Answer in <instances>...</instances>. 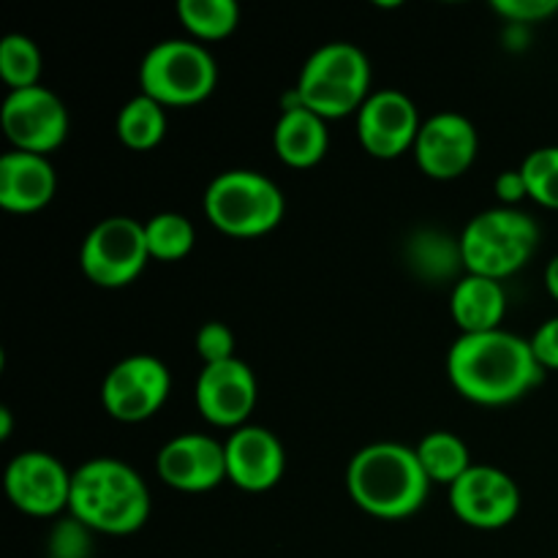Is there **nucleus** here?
<instances>
[{
    "instance_id": "4468645a",
    "label": "nucleus",
    "mask_w": 558,
    "mask_h": 558,
    "mask_svg": "<svg viewBox=\"0 0 558 558\" xmlns=\"http://www.w3.org/2000/svg\"><path fill=\"white\" fill-rule=\"evenodd\" d=\"M259 398L254 371L240 357L205 365L196 376L194 401L202 417L218 428H243Z\"/></svg>"
},
{
    "instance_id": "6e6552de",
    "label": "nucleus",
    "mask_w": 558,
    "mask_h": 558,
    "mask_svg": "<svg viewBox=\"0 0 558 558\" xmlns=\"http://www.w3.org/2000/svg\"><path fill=\"white\" fill-rule=\"evenodd\" d=\"M150 262L145 221L131 216H109L85 234L80 267L87 281L101 289H123L140 278Z\"/></svg>"
},
{
    "instance_id": "7ed1b4c3",
    "label": "nucleus",
    "mask_w": 558,
    "mask_h": 558,
    "mask_svg": "<svg viewBox=\"0 0 558 558\" xmlns=\"http://www.w3.org/2000/svg\"><path fill=\"white\" fill-rule=\"evenodd\" d=\"M69 515L96 534L125 537L150 518V490L142 474L120 458H93L74 469Z\"/></svg>"
},
{
    "instance_id": "7c9ffc66",
    "label": "nucleus",
    "mask_w": 558,
    "mask_h": 558,
    "mask_svg": "<svg viewBox=\"0 0 558 558\" xmlns=\"http://www.w3.org/2000/svg\"><path fill=\"white\" fill-rule=\"evenodd\" d=\"M534 349V357L543 365V371H558V316L543 322L529 338Z\"/></svg>"
},
{
    "instance_id": "39448f33",
    "label": "nucleus",
    "mask_w": 558,
    "mask_h": 558,
    "mask_svg": "<svg viewBox=\"0 0 558 558\" xmlns=\"http://www.w3.org/2000/svg\"><path fill=\"white\" fill-rule=\"evenodd\" d=\"M205 216L229 238H262L283 221L287 196L276 180L254 169H227L205 191Z\"/></svg>"
},
{
    "instance_id": "dca6fc26",
    "label": "nucleus",
    "mask_w": 558,
    "mask_h": 558,
    "mask_svg": "<svg viewBox=\"0 0 558 558\" xmlns=\"http://www.w3.org/2000/svg\"><path fill=\"white\" fill-rule=\"evenodd\" d=\"M480 153V134L469 118L458 112H439L423 120L414 158L434 180H456L466 172Z\"/></svg>"
},
{
    "instance_id": "9b49d317",
    "label": "nucleus",
    "mask_w": 558,
    "mask_h": 558,
    "mask_svg": "<svg viewBox=\"0 0 558 558\" xmlns=\"http://www.w3.org/2000/svg\"><path fill=\"white\" fill-rule=\"evenodd\" d=\"M74 472L44 450H25L5 466V496L20 512L33 518H54L69 512Z\"/></svg>"
},
{
    "instance_id": "6ab92c4d",
    "label": "nucleus",
    "mask_w": 558,
    "mask_h": 558,
    "mask_svg": "<svg viewBox=\"0 0 558 558\" xmlns=\"http://www.w3.org/2000/svg\"><path fill=\"white\" fill-rule=\"evenodd\" d=\"M272 147H276V156L287 167H316L327 156V150H330L327 120L305 109L292 93L289 101L283 104V112L278 118L276 129H272Z\"/></svg>"
},
{
    "instance_id": "1a4fd4ad",
    "label": "nucleus",
    "mask_w": 558,
    "mask_h": 558,
    "mask_svg": "<svg viewBox=\"0 0 558 558\" xmlns=\"http://www.w3.org/2000/svg\"><path fill=\"white\" fill-rule=\"evenodd\" d=\"M172 390V374L153 354H131L109 368L101 385V403L118 423L136 425L156 417Z\"/></svg>"
},
{
    "instance_id": "c85d7f7f",
    "label": "nucleus",
    "mask_w": 558,
    "mask_h": 558,
    "mask_svg": "<svg viewBox=\"0 0 558 558\" xmlns=\"http://www.w3.org/2000/svg\"><path fill=\"white\" fill-rule=\"evenodd\" d=\"M234 332L229 330V325L223 322H207V325L199 327L196 332V354L202 357L205 365H216V363H227V360H234Z\"/></svg>"
},
{
    "instance_id": "412c9836",
    "label": "nucleus",
    "mask_w": 558,
    "mask_h": 558,
    "mask_svg": "<svg viewBox=\"0 0 558 558\" xmlns=\"http://www.w3.org/2000/svg\"><path fill=\"white\" fill-rule=\"evenodd\" d=\"M450 314L463 336L499 330L507 316L505 283L466 272L450 292Z\"/></svg>"
},
{
    "instance_id": "2eb2a0df",
    "label": "nucleus",
    "mask_w": 558,
    "mask_h": 558,
    "mask_svg": "<svg viewBox=\"0 0 558 558\" xmlns=\"http://www.w3.org/2000/svg\"><path fill=\"white\" fill-rule=\"evenodd\" d=\"M156 469L169 488L205 494L227 480V450L207 434H180L161 447Z\"/></svg>"
},
{
    "instance_id": "72a5a7b5",
    "label": "nucleus",
    "mask_w": 558,
    "mask_h": 558,
    "mask_svg": "<svg viewBox=\"0 0 558 558\" xmlns=\"http://www.w3.org/2000/svg\"><path fill=\"white\" fill-rule=\"evenodd\" d=\"M11 439V409H0V441Z\"/></svg>"
},
{
    "instance_id": "5701e85b",
    "label": "nucleus",
    "mask_w": 558,
    "mask_h": 558,
    "mask_svg": "<svg viewBox=\"0 0 558 558\" xmlns=\"http://www.w3.org/2000/svg\"><path fill=\"white\" fill-rule=\"evenodd\" d=\"M167 134V107L153 101L145 93H136L118 112V136L129 150H153Z\"/></svg>"
},
{
    "instance_id": "bb28decb",
    "label": "nucleus",
    "mask_w": 558,
    "mask_h": 558,
    "mask_svg": "<svg viewBox=\"0 0 558 558\" xmlns=\"http://www.w3.org/2000/svg\"><path fill=\"white\" fill-rule=\"evenodd\" d=\"M521 172L526 180L529 199L558 210V145L537 147L529 153L521 163Z\"/></svg>"
},
{
    "instance_id": "2f4dec72",
    "label": "nucleus",
    "mask_w": 558,
    "mask_h": 558,
    "mask_svg": "<svg viewBox=\"0 0 558 558\" xmlns=\"http://www.w3.org/2000/svg\"><path fill=\"white\" fill-rule=\"evenodd\" d=\"M494 191H496V196L501 199V207H515L518 202L529 199V189H526V180H523L521 167L505 169V172L496 178Z\"/></svg>"
},
{
    "instance_id": "4be33fe9",
    "label": "nucleus",
    "mask_w": 558,
    "mask_h": 558,
    "mask_svg": "<svg viewBox=\"0 0 558 558\" xmlns=\"http://www.w3.org/2000/svg\"><path fill=\"white\" fill-rule=\"evenodd\" d=\"M414 450H417V458L430 483L447 485V488L474 466L466 441L452 430H430L420 439Z\"/></svg>"
},
{
    "instance_id": "c756f323",
    "label": "nucleus",
    "mask_w": 558,
    "mask_h": 558,
    "mask_svg": "<svg viewBox=\"0 0 558 558\" xmlns=\"http://www.w3.org/2000/svg\"><path fill=\"white\" fill-rule=\"evenodd\" d=\"M490 9L507 20V25H534L550 20L558 11V0H494Z\"/></svg>"
},
{
    "instance_id": "f8f14e48",
    "label": "nucleus",
    "mask_w": 558,
    "mask_h": 558,
    "mask_svg": "<svg viewBox=\"0 0 558 558\" xmlns=\"http://www.w3.org/2000/svg\"><path fill=\"white\" fill-rule=\"evenodd\" d=\"M447 490L458 521L480 532L510 526L523 505L515 480L496 466H472Z\"/></svg>"
},
{
    "instance_id": "0eeeda50",
    "label": "nucleus",
    "mask_w": 558,
    "mask_h": 558,
    "mask_svg": "<svg viewBox=\"0 0 558 558\" xmlns=\"http://www.w3.org/2000/svg\"><path fill=\"white\" fill-rule=\"evenodd\" d=\"M218 85V63L194 38H167L147 49L140 65V93L161 107H194Z\"/></svg>"
},
{
    "instance_id": "aec40b11",
    "label": "nucleus",
    "mask_w": 558,
    "mask_h": 558,
    "mask_svg": "<svg viewBox=\"0 0 558 558\" xmlns=\"http://www.w3.org/2000/svg\"><path fill=\"white\" fill-rule=\"evenodd\" d=\"M403 262L414 278L425 283H452L466 276L461 234H450L439 227H420L403 240Z\"/></svg>"
},
{
    "instance_id": "b1692460",
    "label": "nucleus",
    "mask_w": 558,
    "mask_h": 558,
    "mask_svg": "<svg viewBox=\"0 0 558 558\" xmlns=\"http://www.w3.org/2000/svg\"><path fill=\"white\" fill-rule=\"evenodd\" d=\"M178 16L194 41H221L240 25V5L234 0H180Z\"/></svg>"
},
{
    "instance_id": "20e7f679",
    "label": "nucleus",
    "mask_w": 558,
    "mask_h": 558,
    "mask_svg": "<svg viewBox=\"0 0 558 558\" xmlns=\"http://www.w3.org/2000/svg\"><path fill=\"white\" fill-rule=\"evenodd\" d=\"M371 60L357 44L330 41L308 54L294 85V98L325 120L357 114L371 96Z\"/></svg>"
},
{
    "instance_id": "ddd939ff",
    "label": "nucleus",
    "mask_w": 558,
    "mask_h": 558,
    "mask_svg": "<svg viewBox=\"0 0 558 558\" xmlns=\"http://www.w3.org/2000/svg\"><path fill=\"white\" fill-rule=\"evenodd\" d=\"M423 120L412 98L396 87L374 90L357 112L360 145L368 156L390 161L414 150Z\"/></svg>"
},
{
    "instance_id": "473e14b6",
    "label": "nucleus",
    "mask_w": 558,
    "mask_h": 558,
    "mask_svg": "<svg viewBox=\"0 0 558 558\" xmlns=\"http://www.w3.org/2000/svg\"><path fill=\"white\" fill-rule=\"evenodd\" d=\"M545 287H548L550 298L558 300V254L545 267Z\"/></svg>"
},
{
    "instance_id": "a211bd4d",
    "label": "nucleus",
    "mask_w": 558,
    "mask_h": 558,
    "mask_svg": "<svg viewBox=\"0 0 558 558\" xmlns=\"http://www.w3.org/2000/svg\"><path fill=\"white\" fill-rule=\"evenodd\" d=\"M58 174L47 156L11 150L0 158V207L9 213H38L52 202Z\"/></svg>"
},
{
    "instance_id": "f257e3e1",
    "label": "nucleus",
    "mask_w": 558,
    "mask_h": 558,
    "mask_svg": "<svg viewBox=\"0 0 558 558\" xmlns=\"http://www.w3.org/2000/svg\"><path fill=\"white\" fill-rule=\"evenodd\" d=\"M447 376L458 396L480 407H507L526 398L545 371L526 338L510 330L458 336L447 352Z\"/></svg>"
},
{
    "instance_id": "393cba45",
    "label": "nucleus",
    "mask_w": 558,
    "mask_h": 558,
    "mask_svg": "<svg viewBox=\"0 0 558 558\" xmlns=\"http://www.w3.org/2000/svg\"><path fill=\"white\" fill-rule=\"evenodd\" d=\"M145 238L150 259L180 262L194 251L196 229L183 213H156L145 221Z\"/></svg>"
},
{
    "instance_id": "9d476101",
    "label": "nucleus",
    "mask_w": 558,
    "mask_h": 558,
    "mask_svg": "<svg viewBox=\"0 0 558 558\" xmlns=\"http://www.w3.org/2000/svg\"><path fill=\"white\" fill-rule=\"evenodd\" d=\"M0 123L14 150L47 156L63 145L71 120L63 98L49 87L36 85L25 90H9L0 109Z\"/></svg>"
},
{
    "instance_id": "a878e982",
    "label": "nucleus",
    "mask_w": 558,
    "mask_h": 558,
    "mask_svg": "<svg viewBox=\"0 0 558 558\" xmlns=\"http://www.w3.org/2000/svg\"><path fill=\"white\" fill-rule=\"evenodd\" d=\"M44 58L41 49L33 38L22 33H9L0 41V76L11 90H25V87L41 85Z\"/></svg>"
},
{
    "instance_id": "423d86ee",
    "label": "nucleus",
    "mask_w": 558,
    "mask_h": 558,
    "mask_svg": "<svg viewBox=\"0 0 558 558\" xmlns=\"http://www.w3.org/2000/svg\"><path fill=\"white\" fill-rule=\"evenodd\" d=\"M537 245V221L518 207H490L477 213L461 232L466 272L496 281H505L526 267Z\"/></svg>"
},
{
    "instance_id": "f3484780",
    "label": "nucleus",
    "mask_w": 558,
    "mask_h": 558,
    "mask_svg": "<svg viewBox=\"0 0 558 558\" xmlns=\"http://www.w3.org/2000/svg\"><path fill=\"white\" fill-rule=\"evenodd\" d=\"M227 480L248 494L276 488L287 472V450L272 430L262 425H243L227 441Z\"/></svg>"
},
{
    "instance_id": "f03ea898",
    "label": "nucleus",
    "mask_w": 558,
    "mask_h": 558,
    "mask_svg": "<svg viewBox=\"0 0 558 558\" xmlns=\"http://www.w3.org/2000/svg\"><path fill=\"white\" fill-rule=\"evenodd\" d=\"M430 480L414 447L374 441L354 452L347 466V490L354 505L381 521H403L425 505Z\"/></svg>"
},
{
    "instance_id": "cd10ccee",
    "label": "nucleus",
    "mask_w": 558,
    "mask_h": 558,
    "mask_svg": "<svg viewBox=\"0 0 558 558\" xmlns=\"http://www.w3.org/2000/svg\"><path fill=\"white\" fill-rule=\"evenodd\" d=\"M93 534L74 515L60 518L47 537V558H93Z\"/></svg>"
}]
</instances>
